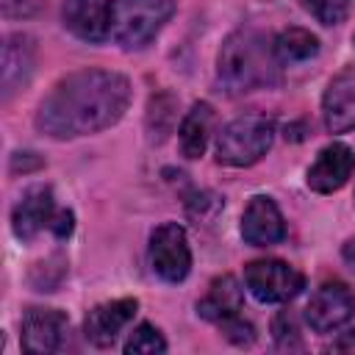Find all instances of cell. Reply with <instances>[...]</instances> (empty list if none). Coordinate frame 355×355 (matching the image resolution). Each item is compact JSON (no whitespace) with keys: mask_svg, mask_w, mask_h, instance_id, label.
<instances>
[{"mask_svg":"<svg viewBox=\"0 0 355 355\" xmlns=\"http://www.w3.org/2000/svg\"><path fill=\"white\" fill-rule=\"evenodd\" d=\"M130 105V83L111 69H80L61 78L42 100L36 128L53 139L100 133L122 119Z\"/></svg>","mask_w":355,"mask_h":355,"instance_id":"obj_1","label":"cell"},{"mask_svg":"<svg viewBox=\"0 0 355 355\" xmlns=\"http://www.w3.org/2000/svg\"><path fill=\"white\" fill-rule=\"evenodd\" d=\"M280 58L275 42H269L255 28H241L230 33L219 50V80L230 94L266 89L280 80Z\"/></svg>","mask_w":355,"mask_h":355,"instance_id":"obj_2","label":"cell"},{"mask_svg":"<svg viewBox=\"0 0 355 355\" xmlns=\"http://www.w3.org/2000/svg\"><path fill=\"white\" fill-rule=\"evenodd\" d=\"M172 11H175V0H114L111 36L125 50L144 47L172 17Z\"/></svg>","mask_w":355,"mask_h":355,"instance_id":"obj_3","label":"cell"},{"mask_svg":"<svg viewBox=\"0 0 355 355\" xmlns=\"http://www.w3.org/2000/svg\"><path fill=\"white\" fill-rule=\"evenodd\" d=\"M272 139H275L272 119L261 114L239 116L222 128L216 139V161L227 166H250L266 155V150L272 147Z\"/></svg>","mask_w":355,"mask_h":355,"instance_id":"obj_4","label":"cell"},{"mask_svg":"<svg viewBox=\"0 0 355 355\" xmlns=\"http://www.w3.org/2000/svg\"><path fill=\"white\" fill-rule=\"evenodd\" d=\"M244 283L261 302H286L305 288V275L286 261L263 258L244 266Z\"/></svg>","mask_w":355,"mask_h":355,"instance_id":"obj_5","label":"cell"},{"mask_svg":"<svg viewBox=\"0 0 355 355\" xmlns=\"http://www.w3.org/2000/svg\"><path fill=\"white\" fill-rule=\"evenodd\" d=\"M150 266L166 283L186 280L191 269V250L186 241V230L178 222H164L150 236Z\"/></svg>","mask_w":355,"mask_h":355,"instance_id":"obj_6","label":"cell"},{"mask_svg":"<svg viewBox=\"0 0 355 355\" xmlns=\"http://www.w3.org/2000/svg\"><path fill=\"white\" fill-rule=\"evenodd\" d=\"M352 316H355V294L341 280L322 283L305 308V319L316 333H330L347 324Z\"/></svg>","mask_w":355,"mask_h":355,"instance_id":"obj_7","label":"cell"},{"mask_svg":"<svg viewBox=\"0 0 355 355\" xmlns=\"http://www.w3.org/2000/svg\"><path fill=\"white\" fill-rule=\"evenodd\" d=\"M241 236L252 247H269L286 239V222L272 197H252L241 216Z\"/></svg>","mask_w":355,"mask_h":355,"instance_id":"obj_8","label":"cell"},{"mask_svg":"<svg viewBox=\"0 0 355 355\" xmlns=\"http://www.w3.org/2000/svg\"><path fill=\"white\" fill-rule=\"evenodd\" d=\"M352 169H355V155L347 144L341 141H333L327 147L319 150L316 161L311 164L308 169V186L319 194H330V191H338L349 178H352Z\"/></svg>","mask_w":355,"mask_h":355,"instance_id":"obj_9","label":"cell"},{"mask_svg":"<svg viewBox=\"0 0 355 355\" xmlns=\"http://www.w3.org/2000/svg\"><path fill=\"white\" fill-rule=\"evenodd\" d=\"M67 333V313L55 308H28L22 316V349L44 355L58 349Z\"/></svg>","mask_w":355,"mask_h":355,"instance_id":"obj_10","label":"cell"},{"mask_svg":"<svg viewBox=\"0 0 355 355\" xmlns=\"http://www.w3.org/2000/svg\"><path fill=\"white\" fill-rule=\"evenodd\" d=\"M139 302L133 297H122V300H111L103 305H94L86 313L83 322V333L94 347H111L114 338L119 336V330L133 319Z\"/></svg>","mask_w":355,"mask_h":355,"instance_id":"obj_11","label":"cell"},{"mask_svg":"<svg viewBox=\"0 0 355 355\" xmlns=\"http://www.w3.org/2000/svg\"><path fill=\"white\" fill-rule=\"evenodd\" d=\"M64 25L86 42H103L111 33V8L105 0H64Z\"/></svg>","mask_w":355,"mask_h":355,"instance_id":"obj_12","label":"cell"},{"mask_svg":"<svg viewBox=\"0 0 355 355\" xmlns=\"http://www.w3.org/2000/svg\"><path fill=\"white\" fill-rule=\"evenodd\" d=\"M53 222V189L50 186H31L19 202L14 205L11 214V225L17 239L31 241L44 225Z\"/></svg>","mask_w":355,"mask_h":355,"instance_id":"obj_13","label":"cell"},{"mask_svg":"<svg viewBox=\"0 0 355 355\" xmlns=\"http://www.w3.org/2000/svg\"><path fill=\"white\" fill-rule=\"evenodd\" d=\"M322 111L327 130L344 133L355 128V69H347L330 80L322 100Z\"/></svg>","mask_w":355,"mask_h":355,"instance_id":"obj_14","label":"cell"},{"mask_svg":"<svg viewBox=\"0 0 355 355\" xmlns=\"http://www.w3.org/2000/svg\"><path fill=\"white\" fill-rule=\"evenodd\" d=\"M241 311V288L233 275H222L208 286V294L197 302V313L208 322H227Z\"/></svg>","mask_w":355,"mask_h":355,"instance_id":"obj_15","label":"cell"},{"mask_svg":"<svg viewBox=\"0 0 355 355\" xmlns=\"http://www.w3.org/2000/svg\"><path fill=\"white\" fill-rule=\"evenodd\" d=\"M214 128V108L208 103H194L180 125V150L186 158H200L208 147Z\"/></svg>","mask_w":355,"mask_h":355,"instance_id":"obj_16","label":"cell"},{"mask_svg":"<svg viewBox=\"0 0 355 355\" xmlns=\"http://www.w3.org/2000/svg\"><path fill=\"white\" fill-rule=\"evenodd\" d=\"M275 53L283 64L291 61H308L311 55L319 53V39L305 31V28H286L277 39H275Z\"/></svg>","mask_w":355,"mask_h":355,"instance_id":"obj_17","label":"cell"},{"mask_svg":"<svg viewBox=\"0 0 355 355\" xmlns=\"http://www.w3.org/2000/svg\"><path fill=\"white\" fill-rule=\"evenodd\" d=\"M164 349H166L164 336L158 333V327H153L147 322H141L130 333V338L125 341V352L128 355H155V352H164Z\"/></svg>","mask_w":355,"mask_h":355,"instance_id":"obj_18","label":"cell"},{"mask_svg":"<svg viewBox=\"0 0 355 355\" xmlns=\"http://www.w3.org/2000/svg\"><path fill=\"white\" fill-rule=\"evenodd\" d=\"M300 3L322 25H338L349 11V0H300Z\"/></svg>","mask_w":355,"mask_h":355,"instance_id":"obj_19","label":"cell"},{"mask_svg":"<svg viewBox=\"0 0 355 355\" xmlns=\"http://www.w3.org/2000/svg\"><path fill=\"white\" fill-rule=\"evenodd\" d=\"M222 330H225V336H227L230 341H236V344H250V341L255 338V333H252V324L241 322L239 316H233V319L222 322Z\"/></svg>","mask_w":355,"mask_h":355,"instance_id":"obj_20","label":"cell"},{"mask_svg":"<svg viewBox=\"0 0 355 355\" xmlns=\"http://www.w3.org/2000/svg\"><path fill=\"white\" fill-rule=\"evenodd\" d=\"M275 338H277V344L283 347V341H286V336L288 338H294L297 344H300V338H297V324H294V319H291V313H277V319H275Z\"/></svg>","mask_w":355,"mask_h":355,"instance_id":"obj_21","label":"cell"},{"mask_svg":"<svg viewBox=\"0 0 355 355\" xmlns=\"http://www.w3.org/2000/svg\"><path fill=\"white\" fill-rule=\"evenodd\" d=\"M50 227H53V233H55L58 239H67V236L72 233V211H58V214L53 216Z\"/></svg>","mask_w":355,"mask_h":355,"instance_id":"obj_22","label":"cell"},{"mask_svg":"<svg viewBox=\"0 0 355 355\" xmlns=\"http://www.w3.org/2000/svg\"><path fill=\"white\" fill-rule=\"evenodd\" d=\"M344 261L355 269V239H349V241L344 244Z\"/></svg>","mask_w":355,"mask_h":355,"instance_id":"obj_23","label":"cell"}]
</instances>
